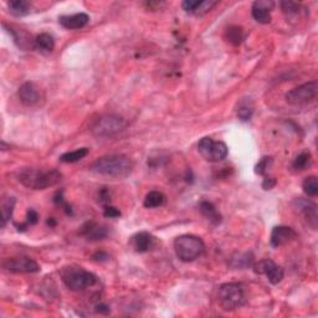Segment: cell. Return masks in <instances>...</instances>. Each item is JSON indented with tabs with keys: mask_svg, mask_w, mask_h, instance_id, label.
<instances>
[{
	"mask_svg": "<svg viewBox=\"0 0 318 318\" xmlns=\"http://www.w3.org/2000/svg\"><path fill=\"white\" fill-rule=\"evenodd\" d=\"M17 179L28 189L44 190L60 183L63 181V174L56 169L23 168L17 173Z\"/></svg>",
	"mask_w": 318,
	"mask_h": 318,
	"instance_id": "1",
	"label": "cell"
},
{
	"mask_svg": "<svg viewBox=\"0 0 318 318\" xmlns=\"http://www.w3.org/2000/svg\"><path fill=\"white\" fill-rule=\"evenodd\" d=\"M133 167V161L127 155L110 154L97 159L91 166V169L97 174L112 176V178H123L132 172Z\"/></svg>",
	"mask_w": 318,
	"mask_h": 318,
	"instance_id": "2",
	"label": "cell"
},
{
	"mask_svg": "<svg viewBox=\"0 0 318 318\" xmlns=\"http://www.w3.org/2000/svg\"><path fill=\"white\" fill-rule=\"evenodd\" d=\"M174 251L181 261L193 263L204 254L205 244L196 235H181L174 240Z\"/></svg>",
	"mask_w": 318,
	"mask_h": 318,
	"instance_id": "3",
	"label": "cell"
},
{
	"mask_svg": "<svg viewBox=\"0 0 318 318\" xmlns=\"http://www.w3.org/2000/svg\"><path fill=\"white\" fill-rule=\"evenodd\" d=\"M61 279L71 291H84L96 285L97 276L90 271L77 266L65 267L61 271Z\"/></svg>",
	"mask_w": 318,
	"mask_h": 318,
	"instance_id": "4",
	"label": "cell"
},
{
	"mask_svg": "<svg viewBox=\"0 0 318 318\" xmlns=\"http://www.w3.org/2000/svg\"><path fill=\"white\" fill-rule=\"evenodd\" d=\"M217 301L225 311H235L243 307L246 302L245 290L240 284L229 282L224 284L217 291Z\"/></svg>",
	"mask_w": 318,
	"mask_h": 318,
	"instance_id": "5",
	"label": "cell"
},
{
	"mask_svg": "<svg viewBox=\"0 0 318 318\" xmlns=\"http://www.w3.org/2000/svg\"><path fill=\"white\" fill-rule=\"evenodd\" d=\"M127 127V122L123 117L117 114H106L95 121L91 127V133L97 138H110L121 133Z\"/></svg>",
	"mask_w": 318,
	"mask_h": 318,
	"instance_id": "6",
	"label": "cell"
},
{
	"mask_svg": "<svg viewBox=\"0 0 318 318\" xmlns=\"http://www.w3.org/2000/svg\"><path fill=\"white\" fill-rule=\"evenodd\" d=\"M198 151L205 161L211 162V163H217L222 162L228 157V146L220 141H214L213 138H202L198 143Z\"/></svg>",
	"mask_w": 318,
	"mask_h": 318,
	"instance_id": "7",
	"label": "cell"
},
{
	"mask_svg": "<svg viewBox=\"0 0 318 318\" xmlns=\"http://www.w3.org/2000/svg\"><path fill=\"white\" fill-rule=\"evenodd\" d=\"M317 81H310L292 88L286 93L287 104L292 106H303L313 101L317 97Z\"/></svg>",
	"mask_w": 318,
	"mask_h": 318,
	"instance_id": "8",
	"label": "cell"
},
{
	"mask_svg": "<svg viewBox=\"0 0 318 318\" xmlns=\"http://www.w3.org/2000/svg\"><path fill=\"white\" fill-rule=\"evenodd\" d=\"M3 267L5 271L13 273H35L40 271V265L26 256L7 259L3 263Z\"/></svg>",
	"mask_w": 318,
	"mask_h": 318,
	"instance_id": "9",
	"label": "cell"
},
{
	"mask_svg": "<svg viewBox=\"0 0 318 318\" xmlns=\"http://www.w3.org/2000/svg\"><path fill=\"white\" fill-rule=\"evenodd\" d=\"M252 267H254V271L256 273L266 276L272 285H277L284 280V269H282L281 266H279L276 263H273L272 260H270V259H265V260L259 261V263L252 265Z\"/></svg>",
	"mask_w": 318,
	"mask_h": 318,
	"instance_id": "10",
	"label": "cell"
},
{
	"mask_svg": "<svg viewBox=\"0 0 318 318\" xmlns=\"http://www.w3.org/2000/svg\"><path fill=\"white\" fill-rule=\"evenodd\" d=\"M293 209L299 214H302L305 216L306 222L311 226L313 230H316L318 225V214H317V205L310 199L299 198L293 200Z\"/></svg>",
	"mask_w": 318,
	"mask_h": 318,
	"instance_id": "11",
	"label": "cell"
},
{
	"mask_svg": "<svg viewBox=\"0 0 318 318\" xmlns=\"http://www.w3.org/2000/svg\"><path fill=\"white\" fill-rule=\"evenodd\" d=\"M17 96H19L20 102L23 105L28 106V107H32V106L37 105L40 102L41 91L34 82H25V84H23L19 87Z\"/></svg>",
	"mask_w": 318,
	"mask_h": 318,
	"instance_id": "12",
	"label": "cell"
},
{
	"mask_svg": "<svg viewBox=\"0 0 318 318\" xmlns=\"http://www.w3.org/2000/svg\"><path fill=\"white\" fill-rule=\"evenodd\" d=\"M297 237V232L293 230L292 228L290 226H285V225H280L275 226L271 231V237H270V243L273 247H280L284 246L286 244L291 243V241L294 240Z\"/></svg>",
	"mask_w": 318,
	"mask_h": 318,
	"instance_id": "13",
	"label": "cell"
},
{
	"mask_svg": "<svg viewBox=\"0 0 318 318\" xmlns=\"http://www.w3.org/2000/svg\"><path fill=\"white\" fill-rule=\"evenodd\" d=\"M273 3L267 0H259L252 4V17L260 24H269L271 22V10L273 9Z\"/></svg>",
	"mask_w": 318,
	"mask_h": 318,
	"instance_id": "14",
	"label": "cell"
},
{
	"mask_svg": "<svg viewBox=\"0 0 318 318\" xmlns=\"http://www.w3.org/2000/svg\"><path fill=\"white\" fill-rule=\"evenodd\" d=\"M88 20H90V17L85 13L73 14V15H63L58 17L60 25L67 29V30H77V29L85 28L87 25Z\"/></svg>",
	"mask_w": 318,
	"mask_h": 318,
	"instance_id": "15",
	"label": "cell"
},
{
	"mask_svg": "<svg viewBox=\"0 0 318 318\" xmlns=\"http://www.w3.org/2000/svg\"><path fill=\"white\" fill-rule=\"evenodd\" d=\"M81 234L84 235L87 240L98 241V240H104L105 237H107L108 231L105 226L98 225V224H96L93 222H88L82 226Z\"/></svg>",
	"mask_w": 318,
	"mask_h": 318,
	"instance_id": "16",
	"label": "cell"
},
{
	"mask_svg": "<svg viewBox=\"0 0 318 318\" xmlns=\"http://www.w3.org/2000/svg\"><path fill=\"white\" fill-rule=\"evenodd\" d=\"M154 243L155 239L153 237L149 232L146 231L138 232L137 235H134V236L132 237V245H133L134 250L137 252H147L154 246Z\"/></svg>",
	"mask_w": 318,
	"mask_h": 318,
	"instance_id": "17",
	"label": "cell"
},
{
	"mask_svg": "<svg viewBox=\"0 0 318 318\" xmlns=\"http://www.w3.org/2000/svg\"><path fill=\"white\" fill-rule=\"evenodd\" d=\"M229 266L235 270H244L254 265V255L251 252H236L229 259Z\"/></svg>",
	"mask_w": 318,
	"mask_h": 318,
	"instance_id": "18",
	"label": "cell"
},
{
	"mask_svg": "<svg viewBox=\"0 0 318 318\" xmlns=\"http://www.w3.org/2000/svg\"><path fill=\"white\" fill-rule=\"evenodd\" d=\"M200 213L203 214V216L210 222L213 225H219L222 223V215L219 211L216 210V208L214 207L213 203L210 202H202L199 205Z\"/></svg>",
	"mask_w": 318,
	"mask_h": 318,
	"instance_id": "19",
	"label": "cell"
},
{
	"mask_svg": "<svg viewBox=\"0 0 318 318\" xmlns=\"http://www.w3.org/2000/svg\"><path fill=\"white\" fill-rule=\"evenodd\" d=\"M35 48L43 54H50L55 48L54 37L48 32H43V34L37 35L36 39H35Z\"/></svg>",
	"mask_w": 318,
	"mask_h": 318,
	"instance_id": "20",
	"label": "cell"
},
{
	"mask_svg": "<svg viewBox=\"0 0 318 318\" xmlns=\"http://www.w3.org/2000/svg\"><path fill=\"white\" fill-rule=\"evenodd\" d=\"M166 203V195H164L162 191L158 190H152L149 191L148 194L146 195L144 198V207L148 208V209H153V208H158L162 207V205Z\"/></svg>",
	"mask_w": 318,
	"mask_h": 318,
	"instance_id": "21",
	"label": "cell"
},
{
	"mask_svg": "<svg viewBox=\"0 0 318 318\" xmlns=\"http://www.w3.org/2000/svg\"><path fill=\"white\" fill-rule=\"evenodd\" d=\"M252 114H254V104H252L251 98H243L240 104L237 106V117L241 121H249L251 120Z\"/></svg>",
	"mask_w": 318,
	"mask_h": 318,
	"instance_id": "22",
	"label": "cell"
},
{
	"mask_svg": "<svg viewBox=\"0 0 318 318\" xmlns=\"http://www.w3.org/2000/svg\"><path fill=\"white\" fill-rule=\"evenodd\" d=\"M9 11L15 16H24L30 11V4L25 0H11L8 3Z\"/></svg>",
	"mask_w": 318,
	"mask_h": 318,
	"instance_id": "23",
	"label": "cell"
},
{
	"mask_svg": "<svg viewBox=\"0 0 318 318\" xmlns=\"http://www.w3.org/2000/svg\"><path fill=\"white\" fill-rule=\"evenodd\" d=\"M225 39L232 45L237 46L243 43L244 40V30L241 26H230V28L226 29L225 31Z\"/></svg>",
	"mask_w": 318,
	"mask_h": 318,
	"instance_id": "24",
	"label": "cell"
},
{
	"mask_svg": "<svg viewBox=\"0 0 318 318\" xmlns=\"http://www.w3.org/2000/svg\"><path fill=\"white\" fill-rule=\"evenodd\" d=\"M14 207H15V198L13 196H8L3 200V204H2V213H3V220H2V226L5 228L7 223L10 220L11 215H13L14 211Z\"/></svg>",
	"mask_w": 318,
	"mask_h": 318,
	"instance_id": "25",
	"label": "cell"
},
{
	"mask_svg": "<svg viewBox=\"0 0 318 318\" xmlns=\"http://www.w3.org/2000/svg\"><path fill=\"white\" fill-rule=\"evenodd\" d=\"M87 154H88L87 148H80L76 149V151L64 153V154L60 157V161L64 162V163H76V162L84 159Z\"/></svg>",
	"mask_w": 318,
	"mask_h": 318,
	"instance_id": "26",
	"label": "cell"
},
{
	"mask_svg": "<svg viewBox=\"0 0 318 318\" xmlns=\"http://www.w3.org/2000/svg\"><path fill=\"white\" fill-rule=\"evenodd\" d=\"M9 32H11V35H13V37H14V41H15L16 45L19 46V48L26 49V48H29V46H30V48L31 46H35V43H31V37H29V35L26 34L25 31L17 30L15 32L13 29H10Z\"/></svg>",
	"mask_w": 318,
	"mask_h": 318,
	"instance_id": "27",
	"label": "cell"
},
{
	"mask_svg": "<svg viewBox=\"0 0 318 318\" xmlns=\"http://www.w3.org/2000/svg\"><path fill=\"white\" fill-rule=\"evenodd\" d=\"M312 163V154L308 151H303L294 158L292 167L296 170H305Z\"/></svg>",
	"mask_w": 318,
	"mask_h": 318,
	"instance_id": "28",
	"label": "cell"
},
{
	"mask_svg": "<svg viewBox=\"0 0 318 318\" xmlns=\"http://www.w3.org/2000/svg\"><path fill=\"white\" fill-rule=\"evenodd\" d=\"M302 189H303V191H305V194L307 196H311V198H313V196H317L318 195L317 176H314V175L307 176V178L303 181Z\"/></svg>",
	"mask_w": 318,
	"mask_h": 318,
	"instance_id": "29",
	"label": "cell"
},
{
	"mask_svg": "<svg viewBox=\"0 0 318 318\" xmlns=\"http://www.w3.org/2000/svg\"><path fill=\"white\" fill-rule=\"evenodd\" d=\"M280 7L282 9V13L287 17L297 16L300 11H301V5L294 2H281L280 3Z\"/></svg>",
	"mask_w": 318,
	"mask_h": 318,
	"instance_id": "30",
	"label": "cell"
},
{
	"mask_svg": "<svg viewBox=\"0 0 318 318\" xmlns=\"http://www.w3.org/2000/svg\"><path fill=\"white\" fill-rule=\"evenodd\" d=\"M216 4H217V2H211V0H204V2H200L199 5L195 9V11H194V15H196V16L205 15V14L209 13V11H210Z\"/></svg>",
	"mask_w": 318,
	"mask_h": 318,
	"instance_id": "31",
	"label": "cell"
},
{
	"mask_svg": "<svg viewBox=\"0 0 318 318\" xmlns=\"http://www.w3.org/2000/svg\"><path fill=\"white\" fill-rule=\"evenodd\" d=\"M271 163H272V158H271V157H264L260 162H259L257 164H256V167H255V173H256V174H260V175L265 174V173H266V170L269 169V167H270Z\"/></svg>",
	"mask_w": 318,
	"mask_h": 318,
	"instance_id": "32",
	"label": "cell"
},
{
	"mask_svg": "<svg viewBox=\"0 0 318 318\" xmlns=\"http://www.w3.org/2000/svg\"><path fill=\"white\" fill-rule=\"evenodd\" d=\"M199 3L200 2H198V0H185V2H183V4H182V7H183V9L187 11V13L194 14V11H195Z\"/></svg>",
	"mask_w": 318,
	"mask_h": 318,
	"instance_id": "33",
	"label": "cell"
},
{
	"mask_svg": "<svg viewBox=\"0 0 318 318\" xmlns=\"http://www.w3.org/2000/svg\"><path fill=\"white\" fill-rule=\"evenodd\" d=\"M37 222H39V214L36 213L35 210H28V214H26V224L28 225H35Z\"/></svg>",
	"mask_w": 318,
	"mask_h": 318,
	"instance_id": "34",
	"label": "cell"
},
{
	"mask_svg": "<svg viewBox=\"0 0 318 318\" xmlns=\"http://www.w3.org/2000/svg\"><path fill=\"white\" fill-rule=\"evenodd\" d=\"M104 215L106 217H118V216H121V211L117 208L107 207L105 209Z\"/></svg>",
	"mask_w": 318,
	"mask_h": 318,
	"instance_id": "35",
	"label": "cell"
},
{
	"mask_svg": "<svg viewBox=\"0 0 318 318\" xmlns=\"http://www.w3.org/2000/svg\"><path fill=\"white\" fill-rule=\"evenodd\" d=\"M276 185V181L273 178H265L263 182V188L265 190H270L272 189L273 187Z\"/></svg>",
	"mask_w": 318,
	"mask_h": 318,
	"instance_id": "36",
	"label": "cell"
},
{
	"mask_svg": "<svg viewBox=\"0 0 318 318\" xmlns=\"http://www.w3.org/2000/svg\"><path fill=\"white\" fill-rule=\"evenodd\" d=\"M95 308L96 311L101 314H107L108 312H110V307H108L107 305H105V303H98V305H96Z\"/></svg>",
	"mask_w": 318,
	"mask_h": 318,
	"instance_id": "37",
	"label": "cell"
},
{
	"mask_svg": "<svg viewBox=\"0 0 318 318\" xmlns=\"http://www.w3.org/2000/svg\"><path fill=\"white\" fill-rule=\"evenodd\" d=\"M93 259H95L96 261H105L108 259V255L106 254V252L101 251V252H96L95 255H93Z\"/></svg>",
	"mask_w": 318,
	"mask_h": 318,
	"instance_id": "38",
	"label": "cell"
},
{
	"mask_svg": "<svg viewBox=\"0 0 318 318\" xmlns=\"http://www.w3.org/2000/svg\"><path fill=\"white\" fill-rule=\"evenodd\" d=\"M48 224H49V225L54 226V225H55V224H56V222H55V220H54V219H52V217H51V219H50V220H48Z\"/></svg>",
	"mask_w": 318,
	"mask_h": 318,
	"instance_id": "39",
	"label": "cell"
}]
</instances>
